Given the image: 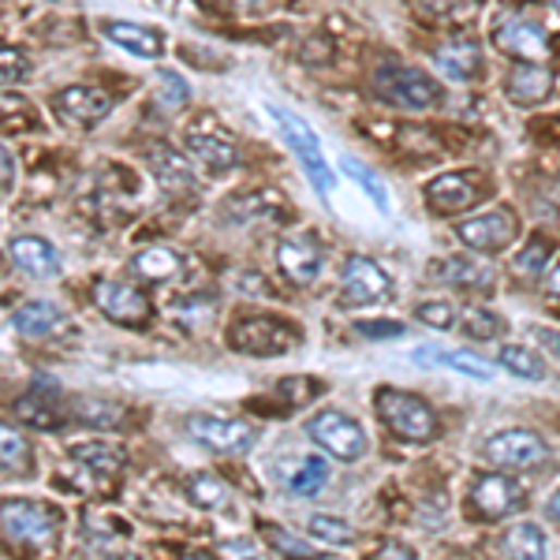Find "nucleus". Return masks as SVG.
<instances>
[{
  "instance_id": "nucleus-6",
  "label": "nucleus",
  "mask_w": 560,
  "mask_h": 560,
  "mask_svg": "<svg viewBox=\"0 0 560 560\" xmlns=\"http://www.w3.org/2000/svg\"><path fill=\"white\" fill-rule=\"evenodd\" d=\"M306 434H311V441L318 445V449H326L329 456L344 463L366 456L363 426H358L352 415H344V411H318V415L306 423Z\"/></svg>"
},
{
  "instance_id": "nucleus-23",
  "label": "nucleus",
  "mask_w": 560,
  "mask_h": 560,
  "mask_svg": "<svg viewBox=\"0 0 560 560\" xmlns=\"http://www.w3.org/2000/svg\"><path fill=\"white\" fill-rule=\"evenodd\" d=\"M8 255L20 269L34 277H57L60 273V255L57 247H52L49 240H41V235H20V240L8 243Z\"/></svg>"
},
{
  "instance_id": "nucleus-54",
  "label": "nucleus",
  "mask_w": 560,
  "mask_h": 560,
  "mask_svg": "<svg viewBox=\"0 0 560 560\" xmlns=\"http://www.w3.org/2000/svg\"><path fill=\"white\" fill-rule=\"evenodd\" d=\"M235 4H243V8H255V4H266V0H235Z\"/></svg>"
},
{
  "instance_id": "nucleus-22",
  "label": "nucleus",
  "mask_w": 560,
  "mask_h": 560,
  "mask_svg": "<svg viewBox=\"0 0 560 560\" xmlns=\"http://www.w3.org/2000/svg\"><path fill=\"white\" fill-rule=\"evenodd\" d=\"M15 423L26 426V430L57 434V430H64L68 411L57 397H46V392H23V397L15 400Z\"/></svg>"
},
{
  "instance_id": "nucleus-16",
  "label": "nucleus",
  "mask_w": 560,
  "mask_h": 560,
  "mask_svg": "<svg viewBox=\"0 0 560 560\" xmlns=\"http://www.w3.org/2000/svg\"><path fill=\"white\" fill-rule=\"evenodd\" d=\"M146 161H150V172H154L157 187H161L169 198L198 195L195 169H191V161H183V154H176L172 146H165V143L150 146V150H146Z\"/></svg>"
},
{
  "instance_id": "nucleus-36",
  "label": "nucleus",
  "mask_w": 560,
  "mask_h": 560,
  "mask_svg": "<svg viewBox=\"0 0 560 560\" xmlns=\"http://www.w3.org/2000/svg\"><path fill=\"white\" fill-rule=\"evenodd\" d=\"M553 258V240H549L546 232H535L527 243H523V251L512 258V269L520 277H538L541 269H546V261Z\"/></svg>"
},
{
  "instance_id": "nucleus-14",
  "label": "nucleus",
  "mask_w": 560,
  "mask_h": 560,
  "mask_svg": "<svg viewBox=\"0 0 560 560\" xmlns=\"http://www.w3.org/2000/svg\"><path fill=\"white\" fill-rule=\"evenodd\" d=\"M392 295V280L378 266V261L352 255L344 266V284H340V303L363 306V303H381Z\"/></svg>"
},
{
  "instance_id": "nucleus-38",
  "label": "nucleus",
  "mask_w": 560,
  "mask_h": 560,
  "mask_svg": "<svg viewBox=\"0 0 560 560\" xmlns=\"http://www.w3.org/2000/svg\"><path fill=\"white\" fill-rule=\"evenodd\" d=\"M463 337L471 340H497L504 332V321L497 318L494 311H486V306H463Z\"/></svg>"
},
{
  "instance_id": "nucleus-4",
  "label": "nucleus",
  "mask_w": 560,
  "mask_h": 560,
  "mask_svg": "<svg viewBox=\"0 0 560 560\" xmlns=\"http://www.w3.org/2000/svg\"><path fill=\"white\" fill-rule=\"evenodd\" d=\"M269 117H273L277 124H280V131H284L288 146H292V154L300 157V165H303L306 180L314 183V191H318L321 198H329V195H332V183H337V176H332V169H329L326 154H321L318 138H314L311 124L295 117V112L280 109V105H269Z\"/></svg>"
},
{
  "instance_id": "nucleus-31",
  "label": "nucleus",
  "mask_w": 560,
  "mask_h": 560,
  "mask_svg": "<svg viewBox=\"0 0 560 560\" xmlns=\"http://www.w3.org/2000/svg\"><path fill=\"white\" fill-rule=\"evenodd\" d=\"M501 549L509 560H546V535L535 523H515L504 535Z\"/></svg>"
},
{
  "instance_id": "nucleus-43",
  "label": "nucleus",
  "mask_w": 560,
  "mask_h": 560,
  "mask_svg": "<svg viewBox=\"0 0 560 560\" xmlns=\"http://www.w3.org/2000/svg\"><path fill=\"white\" fill-rule=\"evenodd\" d=\"M161 109L165 112H180L183 105L191 101V90H187V83L176 75V72H161Z\"/></svg>"
},
{
  "instance_id": "nucleus-9",
  "label": "nucleus",
  "mask_w": 560,
  "mask_h": 560,
  "mask_svg": "<svg viewBox=\"0 0 560 560\" xmlns=\"http://www.w3.org/2000/svg\"><path fill=\"white\" fill-rule=\"evenodd\" d=\"M483 456L501 471H535L546 463L549 449L535 430H501L483 445Z\"/></svg>"
},
{
  "instance_id": "nucleus-35",
  "label": "nucleus",
  "mask_w": 560,
  "mask_h": 560,
  "mask_svg": "<svg viewBox=\"0 0 560 560\" xmlns=\"http://www.w3.org/2000/svg\"><path fill=\"white\" fill-rule=\"evenodd\" d=\"M0 467H4V475H26L31 471V445L15 426L0 430Z\"/></svg>"
},
{
  "instance_id": "nucleus-3",
  "label": "nucleus",
  "mask_w": 560,
  "mask_h": 560,
  "mask_svg": "<svg viewBox=\"0 0 560 560\" xmlns=\"http://www.w3.org/2000/svg\"><path fill=\"white\" fill-rule=\"evenodd\" d=\"M374 90H378L381 101L407 112H426L445 101L441 83L418 72V68H381V72H374Z\"/></svg>"
},
{
  "instance_id": "nucleus-42",
  "label": "nucleus",
  "mask_w": 560,
  "mask_h": 560,
  "mask_svg": "<svg viewBox=\"0 0 560 560\" xmlns=\"http://www.w3.org/2000/svg\"><path fill=\"white\" fill-rule=\"evenodd\" d=\"M277 392L292 407H303V404H311V400L321 392V381H314V378H284V381L277 385Z\"/></svg>"
},
{
  "instance_id": "nucleus-1",
  "label": "nucleus",
  "mask_w": 560,
  "mask_h": 560,
  "mask_svg": "<svg viewBox=\"0 0 560 560\" xmlns=\"http://www.w3.org/2000/svg\"><path fill=\"white\" fill-rule=\"evenodd\" d=\"M4 538L12 546H23L26 553L46 557L57 549V535H60V520L49 504L38 501H4Z\"/></svg>"
},
{
  "instance_id": "nucleus-55",
  "label": "nucleus",
  "mask_w": 560,
  "mask_h": 560,
  "mask_svg": "<svg viewBox=\"0 0 560 560\" xmlns=\"http://www.w3.org/2000/svg\"><path fill=\"white\" fill-rule=\"evenodd\" d=\"M553 4H557V8H560V0H553Z\"/></svg>"
},
{
  "instance_id": "nucleus-26",
  "label": "nucleus",
  "mask_w": 560,
  "mask_h": 560,
  "mask_svg": "<svg viewBox=\"0 0 560 560\" xmlns=\"http://www.w3.org/2000/svg\"><path fill=\"white\" fill-rule=\"evenodd\" d=\"M75 423L90 426V430H124L127 426V407L120 400L105 397H78L72 404Z\"/></svg>"
},
{
  "instance_id": "nucleus-30",
  "label": "nucleus",
  "mask_w": 560,
  "mask_h": 560,
  "mask_svg": "<svg viewBox=\"0 0 560 560\" xmlns=\"http://www.w3.org/2000/svg\"><path fill=\"white\" fill-rule=\"evenodd\" d=\"M15 329L23 337H52L57 329H64V314L57 311L52 303H26L15 311Z\"/></svg>"
},
{
  "instance_id": "nucleus-39",
  "label": "nucleus",
  "mask_w": 560,
  "mask_h": 560,
  "mask_svg": "<svg viewBox=\"0 0 560 560\" xmlns=\"http://www.w3.org/2000/svg\"><path fill=\"white\" fill-rule=\"evenodd\" d=\"M326 483H329V463L311 456V460H303V467L292 475V494L295 497H318L321 489H326Z\"/></svg>"
},
{
  "instance_id": "nucleus-47",
  "label": "nucleus",
  "mask_w": 560,
  "mask_h": 560,
  "mask_svg": "<svg viewBox=\"0 0 560 560\" xmlns=\"http://www.w3.org/2000/svg\"><path fill=\"white\" fill-rule=\"evenodd\" d=\"M303 64H329L332 60V41L329 38H306L300 46Z\"/></svg>"
},
{
  "instance_id": "nucleus-51",
  "label": "nucleus",
  "mask_w": 560,
  "mask_h": 560,
  "mask_svg": "<svg viewBox=\"0 0 560 560\" xmlns=\"http://www.w3.org/2000/svg\"><path fill=\"white\" fill-rule=\"evenodd\" d=\"M549 292L553 295H560V261L553 266V273H549Z\"/></svg>"
},
{
  "instance_id": "nucleus-27",
  "label": "nucleus",
  "mask_w": 560,
  "mask_h": 560,
  "mask_svg": "<svg viewBox=\"0 0 560 560\" xmlns=\"http://www.w3.org/2000/svg\"><path fill=\"white\" fill-rule=\"evenodd\" d=\"M434 64L441 68L449 78H475L483 72V52H478L475 41H449V46H441L434 52Z\"/></svg>"
},
{
  "instance_id": "nucleus-53",
  "label": "nucleus",
  "mask_w": 560,
  "mask_h": 560,
  "mask_svg": "<svg viewBox=\"0 0 560 560\" xmlns=\"http://www.w3.org/2000/svg\"><path fill=\"white\" fill-rule=\"evenodd\" d=\"M549 515H557V520H560V494L553 497V501H549Z\"/></svg>"
},
{
  "instance_id": "nucleus-37",
  "label": "nucleus",
  "mask_w": 560,
  "mask_h": 560,
  "mask_svg": "<svg viewBox=\"0 0 560 560\" xmlns=\"http://www.w3.org/2000/svg\"><path fill=\"white\" fill-rule=\"evenodd\" d=\"M306 531H311L314 538L329 541V546H348V541H355V527H352V523L340 520V515H329V512L306 515Z\"/></svg>"
},
{
  "instance_id": "nucleus-15",
  "label": "nucleus",
  "mask_w": 560,
  "mask_h": 560,
  "mask_svg": "<svg viewBox=\"0 0 560 560\" xmlns=\"http://www.w3.org/2000/svg\"><path fill=\"white\" fill-rule=\"evenodd\" d=\"M183 150H187V157H195L198 165H206L209 172H224L240 161L235 143L221 127L209 124V120H198V124H191L183 131Z\"/></svg>"
},
{
  "instance_id": "nucleus-46",
  "label": "nucleus",
  "mask_w": 560,
  "mask_h": 560,
  "mask_svg": "<svg viewBox=\"0 0 560 560\" xmlns=\"http://www.w3.org/2000/svg\"><path fill=\"white\" fill-rule=\"evenodd\" d=\"M355 332L370 340H397L404 337V321H355Z\"/></svg>"
},
{
  "instance_id": "nucleus-44",
  "label": "nucleus",
  "mask_w": 560,
  "mask_h": 560,
  "mask_svg": "<svg viewBox=\"0 0 560 560\" xmlns=\"http://www.w3.org/2000/svg\"><path fill=\"white\" fill-rule=\"evenodd\" d=\"M418 321L423 326H430V329H452L456 326V311H452V303H445V300H430V303H423L418 306Z\"/></svg>"
},
{
  "instance_id": "nucleus-19",
  "label": "nucleus",
  "mask_w": 560,
  "mask_h": 560,
  "mask_svg": "<svg viewBox=\"0 0 560 560\" xmlns=\"http://www.w3.org/2000/svg\"><path fill=\"white\" fill-rule=\"evenodd\" d=\"M504 94L520 109H535L553 94V72L546 64H515L504 78Z\"/></svg>"
},
{
  "instance_id": "nucleus-7",
  "label": "nucleus",
  "mask_w": 560,
  "mask_h": 560,
  "mask_svg": "<svg viewBox=\"0 0 560 560\" xmlns=\"http://www.w3.org/2000/svg\"><path fill=\"white\" fill-rule=\"evenodd\" d=\"M90 295L105 318L124 329H143L154 318V306L146 300V292H138L135 284H124V280H94Z\"/></svg>"
},
{
  "instance_id": "nucleus-13",
  "label": "nucleus",
  "mask_w": 560,
  "mask_h": 560,
  "mask_svg": "<svg viewBox=\"0 0 560 560\" xmlns=\"http://www.w3.org/2000/svg\"><path fill=\"white\" fill-rule=\"evenodd\" d=\"M52 112L64 120L68 127H98L105 117L112 112V94L101 86H64V90L52 98Z\"/></svg>"
},
{
  "instance_id": "nucleus-12",
  "label": "nucleus",
  "mask_w": 560,
  "mask_h": 560,
  "mask_svg": "<svg viewBox=\"0 0 560 560\" xmlns=\"http://www.w3.org/2000/svg\"><path fill=\"white\" fill-rule=\"evenodd\" d=\"M187 430L195 441H203L206 449L224 452V456H243L255 449V430L243 418H224V415H191Z\"/></svg>"
},
{
  "instance_id": "nucleus-50",
  "label": "nucleus",
  "mask_w": 560,
  "mask_h": 560,
  "mask_svg": "<svg viewBox=\"0 0 560 560\" xmlns=\"http://www.w3.org/2000/svg\"><path fill=\"white\" fill-rule=\"evenodd\" d=\"M538 340H546V348H553V352H560V332H553V329H538Z\"/></svg>"
},
{
  "instance_id": "nucleus-29",
  "label": "nucleus",
  "mask_w": 560,
  "mask_h": 560,
  "mask_svg": "<svg viewBox=\"0 0 560 560\" xmlns=\"http://www.w3.org/2000/svg\"><path fill=\"white\" fill-rule=\"evenodd\" d=\"M180 266H183L180 251L165 247V243L138 251L135 261H131V269H135V273L143 277V280H154V284H165V280H172V277L180 273Z\"/></svg>"
},
{
  "instance_id": "nucleus-20",
  "label": "nucleus",
  "mask_w": 560,
  "mask_h": 560,
  "mask_svg": "<svg viewBox=\"0 0 560 560\" xmlns=\"http://www.w3.org/2000/svg\"><path fill=\"white\" fill-rule=\"evenodd\" d=\"M430 277H437L441 284L467 288V292H494V284H497V269L489 266V261L471 258V255H456L449 261H437V266L430 269Z\"/></svg>"
},
{
  "instance_id": "nucleus-17",
  "label": "nucleus",
  "mask_w": 560,
  "mask_h": 560,
  "mask_svg": "<svg viewBox=\"0 0 560 560\" xmlns=\"http://www.w3.org/2000/svg\"><path fill=\"white\" fill-rule=\"evenodd\" d=\"M494 41L501 52H509L520 64H546L549 57V41H546V31L531 20H509L494 31Z\"/></svg>"
},
{
  "instance_id": "nucleus-52",
  "label": "nucleus",
  "mask_w": 560,
  "mask_h": 560,
  "mask_svg": "<svg viewBox=\"0 0 560 560\" xmlns=\"http://www.w3.org/2000/svg\"><path fill=\"white\" fill-rule=\"evenodd\" d=\"M183 560H214V557L203 553V549H195V553H183Z\"/></svg>"
},
{
  "instance_id": "nucleus-48",
  "label": "nucleus",
  "mask_w": 560,
  "mask_h": 560,
  "mask_svg": "<svg viewBox=\"0 0 560 560\" xmlns=\"http://www.w3.org/2000/svg\"><path fill=\"white\" fill-rule=\"evenodd\" d=\"M370 560H418V553L411 546H404V541H381L370 553Z\"/></svg>"
},
{
  "instance_id": "nucleus-24",
  "label": "nucleus",
  "mask_w": 560,
  "mask_h": 560,
  "mask_svg": "<svg viewBox=\"0 0 560 560\" xmlns=\"http://www.w3.org/2000/svg\"><path fill=\"white\" fill-rule=\"evenodd\" d=\"M105 38L117 41L124 52H135V57L143 60H157L165 52V38L154 31V26H143V23H105Z\"/></svg>"
},
{
  "instance_id": "nucleus-18",
  "label": "nucleus",
  "mask_w": 560,
  "mask_h": 560,
  "mask_svg": "<svg viewBox=\"0 0 560 560\" xmlns=\"http://www.w3.org/2000/svg\"><path fill=\"white\" fill-rule=\"evenodd\" d=\"M221 214H229L232 221H240V224L243 221L288 224V217H292V206H288L273 187H258V191H240V195H235L232 203L221 209Z\"/></svg>"
},
{
  "instance_id": "nucleus-33",
  "label": "nucleus",
  "mask_w": 560,
  "mask_h": 560,
  "mask_svg": "<svg viewBox=\"0 0 560 560\" xmlns=\"http://www.w3.org/2000/svg\"><path fill=\"white\" fill-rule=\"evenodd\" d=\"M497 363L523 381H546L549 378V366L541 363V355L531 352V348H523V344H504L501 355H497Z\"/></svg>"
},
{
  "instance_id": "nucleus-49",
  "label": "nucleus",
  "mask_w": 560,
  "mask_h": 560,
  "mask_svg": "<svg viewBox=\"0 0 560 560\" xmlns=\"http://www.w3.org/2000/svg\"><path fill=\"white\" fill-rule=\"evenodd\" d=\"M0 161H4V195H12V187H15V157H12L8 146H4V154H0Z\"/></svg>"
},
{
  "instance_id": "nucleus-10",
  "label": "nucleus",
  "mask_w": 560,
  "mask_h": 560,
  "mask_svg": "<svg viewBox=\"0 0 560 560\" xmlns=\"http://www.w3.org/2000/svg\"><path fill=\"white\" fill-rule=\"evenodd\" d=\"M483 198L486 187L483 176H475V172H445V176L426 183V206L437 217H460L467 209H475Z\"/></svg>"
},
{
  "instance_id": "nucleus-25",
  "label": "nucleus",
  "mask_w": 560,
  "mask_h": 560,
  "mask_svg": "<svg viewBox=\"0 0 560 560\" xmlns=\"http://www.w3.org/2000/svg\"><path fill=\"white\" fill-rule=\"evenodd\" d=\"M72 460L78 463V467L90 471V475L105 478V483H112V478L124 471V449H120V445H105V441L72 445Z\"/></svg>"
},
{
  "instance_id": "nucleus-45",
  "label": "nucleus",
  "mask_w": 560,
  "mask_h": 560,
  "mask_svg": "<svg viewBox=\"0 0 560 560\" xmlns=\"http://www.w3.org/2000/svg\"><path fill=\"white\" fill-rule=\"evenodd\" d=\"M0 68H4V83H15V78L31 75V60H26V52L15 46L0 49Z\"/></svg>"
},
{
  "instance_id": "nucleus-21",
  "label": "nucleus",
  "mask_w": 560,
  "mask_h": 560,
  "mask_svg": "<svg viewBox=\"0 0 560 560\" xmlns=\"http://www.w3.org/2000/svg\"><path fill=\"white\" fill-rule=\"evenodd\" d=\"M277 266L292 284H311L326 266V255L311 240H280L277 243Z\"/></svg>"
},
{
  "instance_id": "nucleus-28",
  "label": "nucleus",
  "mask_w": 560,
  "mask_h": 560,
  "mask_svg": "<svg viewBox=\"0 0 560 560\" xmlns=\"http://www.w3.org/2000/svg\"><path fill=\"white\" fill-rule=\"evenodd\" d=\"M415 363H426V366H449V370L467 374V378H478V381H489V378H494V363H486V358H478V355H471V352L418 348V352H415Z\"/></svg>"
},
{
  "instance_id": "nucleus-8",
  "label": "nucleus",
  "mask_w": 560,
  "mask_h": 560,
  "mask_svg": "<svg viewBox=\"0 0 560 560\" xmlns=\"http://www.w3.org/2000/svg\"><path fill=\"white\" fill-rule=\"evenodd\" d=\"M456 235L463 240V247L483 251V255H497V251H504L515 235H520V221H515L509 206H494L486 209V214H475L467 217V221H460Z\"/></svg>"
},
{
  "instance_id": "nucleus-11",
  "label": "nucleus",
  "mask_w": 560,
  "mask_h": 560,
  "mask_svg": "<svg viewBox=\"0 0 560 560\" xmlns=\"http://www.w3.org/2000/svg\"><path fill=\"white\" fill-rule=\"evenodd\" d=\"M467 501L478 520H504V515L523 509V486L504 471H489V475L475 478Z\"/></svg>"
},
{
  "instance_id": "nucleus-5",
  "label": "nucleus",
  "mask_w": 560,
  "mask_h": 560,
  "mask_svg": "<svg viewBox=\"0 0 560 560\" xmlns=\"http://www.w3.org/2000/svg\"><path fill=\"white\" fill-rule=\"evenodd\" d=\"M229 344L240 355H255V358H273L292 352L295 344V329H288L284 321L269 318V314H247V318L232 321L229 329Z\"/></svg>"
},
{
  "instance_id": "nucleus-2",
  "label": "nucleus",
  "mask_w": 560,
  "mask_h": 560,
  "mask_svg": "<svg viewBox=\"0 0 560 560\" xmlns=\"http://www.w3.org/2000/svg\"><path fill=\"white\" fill-rule=\"evenodd\" d=\"M374 404H378L381 423L389 426L400 441L423 445V441H434V437H437V415L423 397H415V392L381 389L378 397H374Z\"/></svg>"
},
{
  "instance_id": "nucleus-34",
  "label": "nucleus",
  "mask_w": 560,
  "mask_h": 560,
  "mask_svg": "<svg viewBox=\"0 0 560 560\" xmlns=\"http://www.w3.org/2000/svg\"><path fill=\"white\" fill-rule=\"evenodd\" d=\"M258 535L269 541V546L277 549L284 560H329L326 553H318L314 546H306L303 538H295L292 531H284V527H277V523H261L258 527Z\"/></svg>"
},
{
  "instance_id": "nucleus-41",
  "label": "nucleus",
  "mask_w": 560,
  "mask_h": 560,
  "mask_svg": "<svg viewBox=\"0 0 560 560\" xmlns=\"http://www.w3.org/2000/svg\"><path fill=\"white\" fill-rule=\"evenodd\" d=\"M340 169H344V176H352L358 187H363L366 195L374 198V206H378L381 214H389V191H385V183L374 176V172L366 169L363 161H355V157H344V165H340Z\"/></svg>"
},
{
  "instance_id": "nucleus-40",
  "label": "nucleus",
  "mask_w": 560,
  "mask_h": 560,
  "mask_svg": "<svg viewBox=\"0 0 560 560\" xmlns=\"http://www.w3.org/2000/svg\"><path fill=\"white\" fill-rule=\"evenodd\" d=\"M187 494L198 509H221L229 501V486L221 483L217 475H191L187 478Z\"/></svg>"
},
{
  "instance_id": "nucleus-32",
  "label": "nucleus",
  "mask_w": 560,
  "mask_h": 560,
  "mask_svg": "<svg viewBox=\"0 0 560 560\" xmlns=\"http://www.w3.org/2000/svg\"><path fill=\"white\" fill-rule=\"evenodd\" d=\"M415 8L426 23H437V26H463L475 20L478 12L475 0H415Z\"/></svg>"
}]
</instances>
